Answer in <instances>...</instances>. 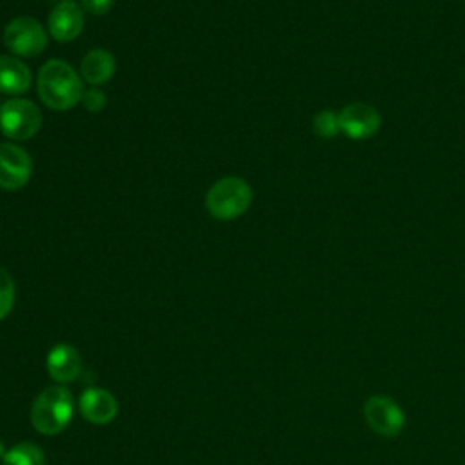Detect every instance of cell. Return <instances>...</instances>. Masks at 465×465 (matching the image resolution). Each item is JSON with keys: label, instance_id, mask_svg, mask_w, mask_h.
Returning <instances> with one entry per match:
<instances>
[{"label": "cell", "instance_id": "2", "mask_svg": "<svg viewBox=\"0 0 465 465\" xmlns=\"http://www.w3.org/2000/svg\"><path fill=\"white\" fill-rule=\"evenodd\" d=\"M75 411L73 394L64 385L44 389L31 406V424L46 436H55L70 426Z\"/></svg>", "mask_w": 465, "mask_h": 465}, {"label": "cell", "instance_id": "14", "mask_svg": "<svg viewBox=\"0 0 465 465\" xmlns=\"http://www.w3.org/2000/svg\"><path fill=\"white\" fill-rule=\"evenodd\" d=\"M3 465H46V454L39 445L22 442L6 451Z\"/></svg>", "mask_w": 465, "mask_h": 465}, {"label": "cell", "instance_id": "1", "mask_svg": "<svg viewBox=\"0 0 465 465\" xmlns=\"http://www.w3.org/2000/svg\"><path fill=\"white\" fill-rule=\"evenodd\" d=\"M39 97L53 111L73 109L84 97V84L79 73L68 62L51 58L47 60L37 79Z\"/></svg>", "mask_w": 465, "mask_h": 465}, {"label": "cell", "instance_id": "13", "mask_svg": "<svg viewBox=\"0 0 465 465\" xmlns=\"http://www.w3.org/2000/svg\"><path fill=\"white\" fill-rule=\"evenodd\" d=\"M115 70H116L115 56L108 49H102V47L88 51L81 64L82 79L95 88L109 82L115 75Z\"/></svg>", "mask_w": 465, "mask_h": 465}, {"label": "cell", "instance_id": "11", "mask_svg": "<svg viewBox=\"0 0 465 465\" xmlns=\"http://www.w3.org/2000/svg\"><path fill=\"white\" fill-rule=\"evenodd\" d=\"M49 376L58 383H72L81 373V355L70 344H56L46 358Z\"/></svg>", "mask_w": 465, "mask_h": 465}, {"label": "cell", "instance_id": "18", "mask_svg": "<svg viewBox=\"0 0 465 465\" xmlns=\"http://www.w3.org/2000/svg\"><path fill=\"white\" fill-rule=\"evenodd\" d=\"M81 6L91 15H106L113 8V0H81Z\"/></svg>", "mask_w": 465, "mask_h": 465}, {"label": "cell", "instance_id": "8", "mask_svg": "<svg viewBox=\"0 0 465 465\" xmlns=\"http://www.w3.org/2000/svg\"><path fill=\"white\" fill-rule=\"evenodd\" d=\"M339 116H340L342 133L353 141H367L375 137L382 125V116L378 109L364 102H355L346 106L339 113Z\"/></svg>", "mask_w": 465, "mask_h": 465}, {"label": "cell", "instance_id": "16", "mask_svg": "<svg viewBox=\"0 0 465 465\" xmlns=\"http://www.w3.org/2000/svg\"><path fill=\"white\" fill-rule=\"evenodd\" d=\"M15 304V282L12 275L0 268V320H4Z\"/></svg>", "mask_w": 465, "mask_h": 465}, {"label": "cell", "instance_id": "10", "mask_svg": "<svg viewBox=\"0 0 465 465\" xmlns=\"http://www.w3.org/2000/svg\"><path fill=\"white\" fill-rule=\"evenodd\" d=\"M81 413L88 422L95 426H106L115 420L118 404L109 391L90 387L81 396Z\"/></svg>", "mask_w": 465, "mask_h": 465}, {"label": "cell", "instance_id": "12", "mask_svg": "<svg viewBox=\"0 0 465 465\" xmlns=\"http://www.w3.org/2000/svg\"><path fill=\"white\" fill-rule=\"evenodd\" d=\"M31 70L22 60L0 55V93L22 95L31 88Z\"/></svg>", "mask_w": 465, "mask_h": 465}, {"label": "cell", "instance_id": "5", "mask_svg": "<svg viewBox=\"0 0 465 465\" xmlns=\"http://www.w3.org/2000/svg\"><path fill=\"white\" fill-rule=\"evenodd\" d=\"M364 418L371 431L382 438H396L406 429L408 417L391 396L375 394L364 406Z\"/></svg>", "mask_w": 465, "mask_h": 465}, {"label": "cell", "instance_id": "6", "mask_svg": "<svg viewBox=\"0 0 465 465\" xmlns=\"http://www.w3.org/2000/svg\"><path fill=\"white\" fill-rule=\"evenodd\" d=\"M6 46L22 58L39 56L47 46L44 26L33 17H17L4 30Z\"/></svg>", "mask_w": 465, "mask_h": 465}, {"label": "cell", "instance_id": "7", "mask_svg": "<svg viewBox=\"0 0 465 465\" xmlns=\"http://www.w3.org/2000/svg\"><path fill=\"white\" fill-rule=\"evenodd\" d=\"M33 173V162L26 150L17 144H0V187L6 191L22 189Z\"/></svg>", "mask_w": 465, "mask_h": 465}, {"label": "cell", "instance_id": "9", "mask_svg": "<svg viewBox=\"0 0 465 465\" xmlns=\"http://www.w3.org/2000/svg\"><path fill=\"white\" fill-rule=\"evenodd\" d=\"M47 30L56 42H72L84 30V12L73 0L62 3L49 13Z\"/></svg>", "mask_w": 465, "mask_h": 465}, {"label": "cell", "instance_id": "3", "mask_svg": "<svg viewBox=\"0 0 465 465\" xmlns=\"http://www.w3.org/2000/svg\"><path fill=\"white\" fill-rule=\"evenodd\" d=\"M253 202L251 185L238 177L220 178L206 194V208L219 220H235L242 217Z\"/></svg>", "mask_w": 465, "mask_h": 465}, {"label": "cell", "instance_id": "15", "mask_svg": "<svg viewBox=\"0 0 465 465\" xmlns=\"http://www.w3.org/2000/svg\"><path fill=\"white\" fill-rule=\"evenodd\" d=\"M313 131L320 139H335L339 133H342L339 113L329 109L316 113L313 118Z\"/></svg>", "mask_w": 465, "mask_h": 465}, {"label": "cell", "instance_id": "19", "mask_svg": "<svg viewBox=\"0 0 465 465\" xmlns=\"http://www.w3.org/2000/svg\"><path fill=\"white\" fill-rule=\"evenodd\" d=\"M4 454H6V447H4V442H3V440H0V461H3Z\"/></svg>", "mask_w": 465, "mask_h": 465}, {"label": "cell", "instance_id": "17", "mask_svg": "<svg viewBox=\"0 0 465 465\" xmlns=\"http://www.w3.org/2000/svg\"><path fill=\"white\" fill-rule=\"evenodd\" d=\"M82 104L86 106V109H88L90 113H100V111L106 108L108 99H106L104 91H100L99 88H91V90L84 91Z\"/></svg>", "mask_w": 465, "mask_h": 465}, {"label": "cell", "instance_id": "4", "mask_svg": "<svg viewBox=\"0 0 465 465\" xmlns=\"http://www.w3.org/2000/svg\"><path fill=\"white\" fill-rule=\"evenodd\" d=\"M42 113L28 99H10L0 106V129L13 141H30L40 131Z\"/></svg>", "mask_w": 465, "mask_h": 465}]
</instances>
